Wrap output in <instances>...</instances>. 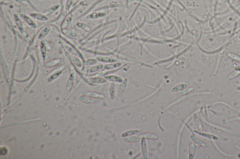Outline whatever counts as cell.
<instances>
[{"label":"cell","instance_id":"74e56055","mask_svg":"<svg viewBox=\"0 0 240 159\" xmlns=\"http://www.w3.org/2000/svg\"><path fill=\"white\" fill-rule=\"evenodd\" d=\"M227 56L230 58H231L234 60L236 61L237 62H240V56L234 53H228Z\"/></svg>","mask_w":240,"mask_h":159},{"label":"cell","instance_id":"8992f818","mask_svg":"<svg viewBox=\"0 0 240 159\" xmlns=\"http://www.w3.org/2000/svg\"><path fill=\"white\" fill-rule=\"evenodd\" d=\"M30 16L33 19L41 22H47L49 20V18L47 16L44 14L39 13H31L30 14Z\"/></svg>","mask_w":240,"mask_h":159},{"label":"cell","instance_id":"cb8c5ba5","mask_svg":"<svg viewBox=\"0 0 240 159\" xmlns=\"http://www.w3.org/2000/svg\"><path fill=\"white\" fill-rule=\"evenodd\" d=\"M76 25L78 28L80 29H82L85 32L90 31L91 30V28L90 26L88 25L87 24L85 23L81 22H76Z\"/></svg>","mask_w":240,"mask_h":159},{"label":"cell","instance_id":"f35d334b","mask_svg":"<svg viewBox=\"0 0 240 159\" xmlns=\"http://www.w3.org/2000/svg\"><path fill=\"white\" fill-rule=\"evenodd\" d=\"M73 0H66L65 3V9L66 11H69L71 9Z\"/></svg>","mask_w":240,"mask_h":159},{"label":"cell","instance_id":"d590c367","mask_svg":"<svg viewBox=\"0 0 240 159\" xmlns=\"http://www.w3.org/2000/svg\"><path fill=\"white\" fill-rule=\"evenodd\" d=\"M97 62H98V61L96 59L88 58V59L85 60L84 63L86 65H95V64L97 63Z\"/></svg>","mask_w":240,"mask_h":159},{"label":"cell","instance_id":"ffe728a7","mask_svg":"<svg viewBox=\"0 0 240 159\" xmlns=\"http://www.w3.org/2000/svg\"><path fill=\"white\" fill-rule=\"evenodd\" d=\"M103 65H98L90 67L87 69V74H93L101 71L102 69L103 68Z\"/></svg>","mask_w":240,"mask_h":159},{"label":"cell","instance_id":"f1b7e54d","mask_svg":"<svg viewBox=\"0 0 240 159\" xmlns=\"http://www.w3.org/2000/svg\"><path fill=\"white\" fill-rule=\"evenodd\" d=\"M24 21L25 22L27 23L28 25L31 27L32 28H33V29H36V28H37V24L34 22V21L29 16H28L27 15H26V17H24Z\"/></svg>","mask_w":240,"mask_h":159},{"label":"cell","instance_id":"4fadbf2b","mask_svg":"<svg viewBox=\"0 0 240 159\" xmlns=\"http://www.w3.org/2000/svg\"><path fill=\"white\" fill-rule=\"evenodd\" d=\"M84 94L86 96H88L89 97L98 99H104L105 98L104 94L94 92H84Z\"/></svg>","mask_w":240,"mask_h":159},{"label":"cell","instance_id":"f546056e","mask_svg":"<svg viewBox=\"0 0 240 159\" xmlns=\"http://www.w3.org/2000/svg\"><path fill=\"white\" fill-rule=\"evenodd\" d=\"M140 131L138 129H134V130H128L125 132L124 133L122 134V137H125L130 136L133 135H136L137 134H139Z\"/></svg>","mask_w":240,"mask_h":159},{"label":"cell","instance_id":"bcb514c9","mask_svg":"<svg viewBox=\"0 0 240 159\" xmlns=\"http://www.w3.org/2000/svg\"><path fill=\"white\" fill-rule=\"evenodd\" d=\"M239 38H240V36H239Z\"/></svg>","mask_w":240,"mask_h":159},{"label":"cell","instance_id":"b9f144b4","mask_svg":"<svg viewBox=\"0 0 240 159\" xmlns=\"http://www.w3.org/2000/svg\"><path fill=\"white\" fill-rule=\"evenodd\" d=\"M3 148H1V154L2 155H5L8 153V150L5 147H3Z\"/></svg>","mask_w":240,"mask_h":159},{"label":"cell","instance_id":"4316f807","mask_svg":"<svg viewBox=\"0 0 240 159\" xmlns=\"http://www.w3.org/2000/svg\"><path fill=\"white\" fill-rule=\"evenodd\" d=\"M74 75L73 73H71L69 76V78L68 80L67 83V89L68 91H70L71 90L74 81Z\"/></svg>","mask_w":240,"mask_h":159},{"label":"cell","instance_id":"52a82bcc","mask_svg":"<svg viewBox=\"0 0 240 159\" xmlns=\"http://www.w3.org/2000/svg\"><path fill=\"white\" fill-rule=\"evenodd\" d=\"M51 30V26L49 25L45 26L44 28H42L41 30L39 32L38 35V39L41 40V41L45 39L46 37L48 35V34L50 32Z\"/></svg>","mask_w":240,"mask_h":159},{"label":"cell","instance_id":"3957f363","mask_svg":"<svg viewBox=\"0 0 240 159\" xmlns=\"http://www.w3.org/2000/svg\"><path fill=\"white\" fill-rule=\"evenodd\" d=\"M1 67L2 70H3V76H4L5 80H6L7 82H9L10 81V74L9 71V68L6 62L5 61L4 57L3 55V53L1 52Z\"/></svg>","mask_w":240,"mask_h":159},{"label":"cell","instance_id":"ee69618b","mask_svg":"<svg viewBox=\"0 0 240 159\" xmlns=\"http://www.w3.org/2000/svg\"><path fill=\"white\" fill-rule=\"evenodd\" d=\"M235 71H239V72H240V66L235 67Z\"/></svg>","mask_w":240,"mask_h":159},{"label":"cell","instance_id":"1f68e13d","mask_svg":"<svg viewBox=\"0 0 240 159\" xmlns=\"http://www.w3.org/2000/svg\"><path fill=\"white\" fill-rule=\"evenodd\" d=\"M116 94V85L113 83H111L109 88V96L111 100H114Z\"/></svg>","mask_w":240,"mask_h":159},{"label":"cell","instance_id":"603a6c76","mask_svg":"<svg viewBox=\"0 0 240 159\" xmlns=\"http://www.w3.org/2000/svg\"><path fill=\"white\" fill-rule=\"evenodd\" d=\"M196 145L194 142H191L190 144L189 150V158L192 159L194 157L196 153Z\"/></svg>","mask_w":240,"mask_h":159},{"label":"cell","instance_id":"7a4b0ae2","mask_svg":"<svg viewBox=\"0 0 240 159\" xmlns=\"http://www.w3.org/2000/svg\"><path fill=\"white\" fill-rule=\"evenodd\" d=\"M65 68V66L64 65H61L59 66V67H57L56 68L53 69V71L51 72V75L47 80V81L49 82H51L53 80L58 78L62 73V71Z\"/></svg>","mask_w":240,"mask_h":159},{"label":"cell","instance_id":"d4e9b609","mask_svg":"<svg viewBox=\"0 0 240 159\" xmlns=\"http://www.w3.org/2000/svg\"><path fill=\"white\" fill-rule=\"evenodd\" d=\"M187 87H188V85L186 84H181L173 87V88L172 89V92H179L187 88Z\"/></svg>","mask_w":240,"mask_h":159},{"label":"cell","instance_id":"484cf974","mask_svg":"<svg viewBox=\"0 0 240 159\" xmlns=\"http://www.w3.org/2000/svg\"><path fill=\"white\" fill-rule=\"evenodd\" d=\"M190 138L193 142H194L197 144H198V145L200 146L203 147V148L206 147L207 145H206V143L203 142V140H202L201 139H199V138L197 137L194 135H191L190 136Z\"/></svg>","mask_w":240,"mask_h":159},{"label":"cell","instance_id":"ac0fdd59","mask_svg":"<svg viewBox=\"0 0 240 159\" xmlns=\"http://www.w3.org/2000/svg\"><path fill=\"white\" fill-rule=\"evenodd\" d=\"M140 137L144 138L145 139H149V140H156L158 139V136L156 134H154L153 133H144L141 134L139 135Z\"/></svg>","mask_w":240,"mask_h":159},{"label":"cell","instance_id":"8d00e7d4","mask_svg":"<svg viewBox=\"0 0 240 159\" xmlns=\"http://www.w3.org/2000/svg\"><path fill=\"white\" fill-rule=\"evenodd\" d=\"M80 100L83 101L84 102L86 103H93L94 102V100L90 98V97H88L87 96H83L80 98Z\"/></svg>","mask_w":240,"mask_h":159},{"label":"cell","instance_id":"836d02e7","mask_svg":"<svg viewBox=\"0 0 240 159\" xmlns=\"http://www.w3.org/2000/svg\"><path fill=\"white\" fill-rule=\"evenodd\" d=\"M19 16L20 17L21 19L24 20V18L26 17V14L25 11V8H24V5H21L19 8Z\"/></svg>","mask_w":240,"mask_h":159},{"label":"cell","instance_id":"4dcf8cb0","mask_svg":"<svg viewBox=\"0 0 240 159\" xmlns=\"http://www.w3.org/2000/svg\"><path fill=\"white\" fill-rule=\"evenodd\" d=\"M194 133L197 134L198 135H201L202 136L205 137L207 138L208 139H212V140H217L218 138L217 137L215 136L214 135H212V134H206V133H203L202 132L197 131L195 130Z\"/></svg>","mask_w":240,"mask_h":159},{"label":"cell","instance_id":"d6a6232c","mask_svg":"<svg viewBox=\"0 0 240 159\" xmlns=\"http://www.w3.org/2000/svg\"><path fill=\"white\" fill-rule=\"evenodd\" d=\"M23 35L24 37V39L26 40L27 43H28L29 45H33V43H34V41H33V39L31 37L30 35L27 32H26Z\"/></svg>","mask_w":240,"mask_h":159},{"label":"cell","instance_id":"d6986e66","mask_svg":"<svg viewBox=\"0 0 240 159\" xmlns=\"http://www.w3.org/2000/svg\"><path fill=\"white\" fill-rule=\"evenodd\" d=\"M127 85H128V79L125 78L123 80L122 82H121L120 85L119 87L118 88V96H120L121 94H123V92H124L125 90L126 89Z\"/></svg>","mask_w":240,"mask_h":159},{"label":"cell","instance_id":"83f0119b","mask_svg":"<svg viewBox=\"0 0 240 159\" xmlns=\"http://www.w3.org/2000/svg\"><path fill=\"white\" fill-rule=\"evenodd\" d=\"M67 11H62L60 14V15H59L58 17L57 18V19H56V20L55 21V22L56 24H61L64 21V20L67 17Z\"/></svg>","mask_w":240,"mask_h":159},{"label":"cell","instance_id":"9a60e30c","mask_svg":"<svg viewBox=\"0 0 240 159\" xmlns=\"http://www.w3.org/2000/svg\"><path fill=\"white\" fill-rule=\"evenodd\" d=\"M61 62L60 58H55L48 61L44 63V66L46 68H51L58 65Z\"/></svg>","mask_w":240,"mask_h":159},{"label":"cell","instance_id":"44dd1931","mask_svg":"<svg viewBox=\"0 0 240 159\" xmlns=\"http://www.w3.org/2000/svg\"><path fill=\"white\" fill-rule=\"evenodd\" d=\"M194 120L195 123V124H196V126H197V128L200 131H203V123H202V121L198 117V115H197L196 114H194Z\"/></svg>","mask_w":240,"mask_h":159},{"label":"cell","instance_id":"6da1fadb","mask_svg":"<svg viewBox=\"0 0 240 159\" xmlns=\"http://www.w3.org/2000/svg\"><path fill=\"white\" fill-rule=\"evenodd\" d=\"M62 39H63L64 41H65L66 43L69 44V45L64 46V49H66V51H67L69 53H70L72 55L76 56V57H78L80 59H81L83 60V62L85 61V57L83 56V55L82 54L78 48H76V46L75 44H72L71 43V42H69V41H68L67 39L64 38L62 36H61Z\"/></svg>","mask_w":240,"mask_h":159},{"label":"cell","instance_id":"5b68a950","mask_svg":"<svg viewBox=\"0 0 240 159\" xmlns=\"http://www.w3.org/2000/svg\"><path fill=\"white\" fill-rule=\"evenodd\" d=\"M87 81L88 83H90L94 84H103L106 83L107 82V80L104 78L100 77H91L89 78H87Z\"/></svg>","mask_w":240,"mask_h":159},{"label":"cell","instance_id":"9c48e42d","mask_svg":"<svg viewBox=\"0 0 240 159\" xmlns=\"http://www.w3.org/2000/svg\"><path fill=\"white\" fill-rule=\"evenodd\" d=\"M141 148L143 157L145 159H147L148 151L146 140L144 138H142L141 140Z\"/></svg>","mask_w":240,"mask_h":159},{"label":"cell","instance_id":"ba28073f","mask_svg":"<svg viewBox=\"0 0 240 159\" xmlns=\"http://www.w3.org/2000/svg\"><path fill=\"white\" fill-rule=\"evenodd\" d=\"M96 59L99 62L105 63H113L118 62V60L116 59V58L111 57L99 56V57H96Z\"/></svg>","mask_w":240,"mask_h":159},{"label":"cell","instance_id":"7c38bea8","mask_svg":"<svg viewBox=\"0 0 240 159\" xmlns=\"http://www.w3.org/2000/svg\"><path fill=\"white\" fill-rule=\"evenodd\" d=\"M105 14L104 12H93L89 14L87 17L88 19H96L101 18L105 17Z\"/></svg>","mask_w":240,"mask_h":159},{"label":"cell","instance_id":"7bdbcfd3","mask_svg":"<svg viewBox=\"0 0 240 159\" xmlns=\"http://www.w3.org/2000/svg\"><path fill=\"white\" fill-rule=\"evenodd\" d=\"M17 3H19L21 5H26L28 3V2L26 0H15Z\"/></svg>","mask_w":240,"mask_h":159},{"label":"cell","instance_id":"ab89813d","mask_svg":"<svg viewBox=\"0 0 240 159\" xmlns=\"http://www.w3.org/2000/svg\"><path fill=\"white\" fill-rule=\"evenodd\" d=\"M41 41L45 44V45L46 48L47 49V51H52V47L51 44H50V43H49V42H48L47 39H43V40H41Z\"/></svg>","mask_w":240,"mask_h":159},{"label":"cell","instance_id":"2e32d148","mask_svg":"<svg viewBox=\"0 0 240 159\" xmlns=\"http://www.w3.org/2000/svg\"><path fill=\"white\" fill-rule=\"evenodd\" d=\"M60 5H59V4H55V5L52 6L47 9V10H45L43 14L47 17L49 16V15H52L53 13H55L56 11H57L58 9L59 8H60Z\"/></svg>","mask_w":240,"mask_h":159},{"label":"cell","instance_id":"e0dca14e","mask_svg":"<svg viewBox=\"0 0 240 159\" xmlns=\"http://www.w3.org/2000/svg\"><path fill=\"white\" fill-rule=\"evenodd\" d=\"M122 64L119 62L113 63H109L106 64L103 66V68L107 70H112L113 69L120 68Z\"/></svg>","mask_w":240,"mask_h":159},{"label":"cell","instance_id":"e575fe53","mask_svg":"<svg viewBox=\"0 0 240 159\" xmlns=\"http://www.w3.org/2000/svg\"><path fill=\"white\" fill-rule=\"evenodd\" d=\"M193 90H194V88L193 87H190V88H189L187 89H184L183 91H182V92H178V94H177V95L179 96V97L184 96L186 94H189V92H192Z\"/></svg>","mask_w":240,"mask_h":159},{"label":"cell","instance_id":"f6af8a7d","mask_svg":"<svg viewBox=\"0 0 240 159\" xmlns=\"http://www.w3.org/2000/svg\"><path fill=\"white\" fill-rule=\"evenodd\" d=\"M236 89H237V90H238V91H240V86H238V87H237Z\"/></svg>","mask_w":240,"mask_h":159},{"label":"cell","instance_id":"30bf717a","mask_svg":"<svg viewBox=\"0 0 240 159\" xmlns=\"http://www.w3.org/2000/svg\"><path fill=\"white\" fill-rule=\"evenodd\" d=\"M62 33V34L66 35V37H68L69 38H72V39H76L78 37V35L76 32L71 30L70 29L66 28L65 29L61 30Z\"/></svg>","mask_w":240,"mask_h":159},{"label":"cell","instance_id":"277c9868","mask_svg":"<svg viewBox=\"0 0 240 159\" xmlns=\"http://www.w3.org/2000/svg\"><path fill=\"white\" fill-rule=\"evenodd\" d=\"M13 16H14V21L15 22L16 26L18 28L19 31L20 32V33L23 35L26 31H25L24 26L22 23V19H21L19 15L16 13L14 14Z\"/></svg>","mask_w":240,"mask_h":159},{"label":"cell","instance_id":"8fae6325","mask_svg":"<svg viewBox=\"0 0 240 159\" xmlns=\"http://www.w3.org/2000/svg\"><path fill=\"white\" fill-rule=\"evenodd\" d=\"M104 78L107 81H110L112 82H116V83H120L123 81V79L122 77H119V76L113 75H107L104 76Z\"/></svg>","mask_w":240,"mask_h":159},{"label":"cell","instance_id":"60d3db41","mask_svg":"<svg viewBox=\"0 0 240 159\" xmlns=\"http://www.w3.org/2000/svg\"><path fill=\"white\" fill-rule=\"evenodd\" d=\"M240 74V72H239V71H233V72H231V73L229 75V76L227 77V78L229 79V80L234 79V78L237 77V76H239Z\"/></svg>","mask_w":240,"mask_h":159},{"label":"cell","instance_id":"7402d4cb","mask_svg":"<svg viewBox=\"0 0 240 159\" xmlns=\"http://www.w3.org/2000/svg\"><path fill=\"white\" fill-rule=\"evenodd\" d=\"M123 140L124 142H127L130 143H136L139 142H140L141 140V138L139 136H130L125 137H123Z\"/></svg>","mask_w":240,"mask_h":159},{"label":"cell","instance_id":"5bb4252c","mask_svg":"<svg viewBox=\"0 0 240 159\" xmlns=\"http://www.w3.org/2000/svg\"><path fill=\"white\" fill-rule=\"evenodd\" d=\"M72 21V17L71 15L67 16V17L64 20V21L60 24V29L61 30L65 29L69 27L71 22Z\"/></svg>","mask_w":240,"mask_h":159}]
</instances>
